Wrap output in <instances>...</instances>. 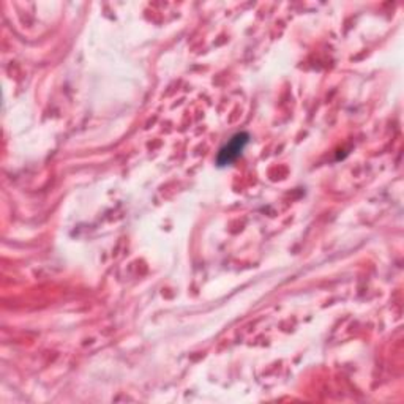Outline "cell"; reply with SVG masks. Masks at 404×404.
Segmentation results:
<instances>
[{"label": "cell", "instance_id": "6da1fadb", "mask_svg": "<svg viewBox=\"0 0 404 404\" xmlns=\"http://www.w3.org/2000/svg\"><path fill=\"white\" fill-rule=\"evenodd\" d=\"M248 144V134L246 133H237L236 136H232L228 143H226L222 151H219L217 163L218 166H228L231 163L236 161L240 155H242L244 148Z\"/></svg>", "mask_w": 404, "mask_h": 404}]
</instances>
